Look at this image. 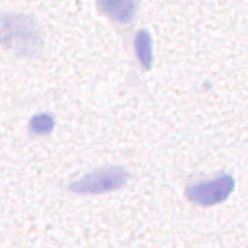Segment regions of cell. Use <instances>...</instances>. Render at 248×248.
I'll list each match as a JSON object with an SVG mask.
<instances>
[{
	"instance_id": "cell-6",
	"label": "cell",
	"mask_w": 248,
	"mask_h": 248,
	"mask_svg": "<svg viewBox=\"0 0 248 248\" xmlns=\"http://www.w3.org/2000/svg\"><path fill=\"white\" fill-rule=\"evenodd\" d=\"M53 127H55V118L48 115V113L36 115L31 120V124H29V131L32 134H37V136H44V134L52 132Z\"/></svg>"
},
{
	"instance_id": "cell-2",
	"label": "cell",
	"mask_w": 248,
	"mask_h": 248,
	"mask_svg": "<svg viewBox=\"0 0 248 248\" xmlns=\"http://www.w3.org/2000/svg\"><path fill=\"white\" fill-rule=\"evenodd\" d=\"M129 179V172L123 166H108L92 171L82 179L73 182L69 190L74 193H107L121 188Z\"/></svg>"
},
{
	"instance_id": "cell-4",
	"label": "cell",
	"mask_w": 248,
	"mask_h": 248,
	"mask_svg": "<svg viewBox=\"0 0 248 248\" xmlns=\"http://www.w3.org/2000/svg\"><path fill=\"white\" fill-rule=\"evenodd\" d=\"M98 8L116 23H129L136 15L137 0H97Z\"/></svg>"
},
{
	"instance_id": "cell-3",
	"label": "cell",
	"mask_w": 248,
	"mask_h": 248,
	"mask_svg": "<svg viewBox=\"0 0 248 248\" xmlns=\"http://www.w3.org/2000/svg\"><path fill=\"white\" fill-rule=\"evenodd\" d=\"M235 179L229 174H221L210 181H200L188 184L186 188V197L190 202L200 206H215L217 203L227 200L234 192Z\"/></svg>"
},
{
	"instance_id": "cell-1",
	"label": "cell",
	"mask_w": 248,
	"mask_h": 248,
	"mask_svg": "<svg viewBox=\"0 0 248 248\" xmlns=\"http://www.w3.org/2000/svg\"><path fill=\"white\" fill-rule=\"evenodd\" d=\"M2 41L5 46L12 44L15 50H23V53H36L41 46L37 26L32 18L15 15L2 19Z\"/></svg>"
},
{
	"instance_id": "cell-5",
	"label": "cell",
	"mask_w": 248,
	"mask_h": 248,
	"mask_svg": "<svg viewBox=\"0 0 248 248\" xmlns=\"http://www.w3.org/2000/svg\"><path fill=\"white\" fill-rule=\"evenodd\" d=\"M134 48H136L139 63L145 69H150L153 63V42L150 32L139 31L136 39H134Z\"/></svg>"
}]
</instances>
